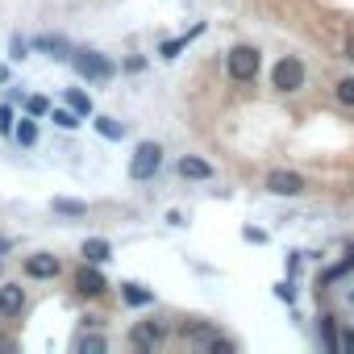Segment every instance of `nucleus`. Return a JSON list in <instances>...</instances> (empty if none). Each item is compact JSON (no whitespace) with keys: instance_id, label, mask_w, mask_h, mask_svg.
I'll use <instances>...</instances> for the list:
<instances>
[{"instance_id":"f257e3e1","label":"nucleus","mask_w":354,"mask_h":354,"mask_svg":"<svg viewBox=\"0 0 354 354\" xmlns=\"http://www.w3.org/2000/svg\"><path fill=\"white\" fill-rule=\"evenodd\" d=\"M75 71L84 75V80H96V84H109L113 75H117V67H113V59H104V55H96V50H75Z\"/></svg>"},{"instance_id":"f03ea898","label":"nucleus","mask_w":354,"mask_h":354,"mask_svg":"<svg viewBox=\"0 0 354 354\" xmlns=\"http://www.w3.org/2000/svg\"><path fill=\"white\" fill-rule=\"evenodd\" d=\"M271 88L279 92H300L304 88V63L296 55H283L275 67H271Z\"/></svg>"},{"instance_id":"7ed1b4c3","label":"nucleus","mask_w":354,"mask_h":354,"mask_svg":"<svg viewBox=\"0 0 354 354\" xmlns=\"http://www.w3.org/2000/svg\"><path fill=\"white\" fill-rule=\"evenodd\" d=\"M158 167H162V146L158 142H142L133 150V158H129V175H133V180H150Z\"/></svg>"},{"instance_id":"20e7f679","label":"nucleus","mask_w":354,"mask_h":354,"mask_svg":"<svg viewBox=\"0 0 354 354\" xmlns=\"http://www.w3.org/2000/svg\"><path fill=\"white\" fill-rule=\"evenodd\" d=\"M225 67H230V75H234V80L250 84V80L259 75V50H254V46H234V50H230V59H225Z\"/></svg>"},{"instance_id":"39448f33","label":"nucleus","mask_w":354,"mask_h":354,"mask_svg":"<svg viewBox=\"0 0 354 354\" xmlns=\"http://www.w3.org/2000/svg\"><path fill=\"white\" fill-rule=\"evenodd\" d=\"M267 192H275V196H300L304 180H300L296 171H271L267 175Z\"/></svg>"},{"instance_id":"423d86ee","label":"nucleus","mask_w":354,"mask_h":354,"mask_svg":"<svg viewBox=\"0 0 354 354\" xmlns=\"http://www.w3.org/2000/svg\"><path fill=\"white\" fill-rule=\"evenodd\" d=\"M129 342H133L138 350H154V346L162 342V325H154V321H142V325H133V329H129Z\"/></svg>"},{"instance_id":"0eeeda50","label":"nucleus","mask_w":354,"mask_h":354,"mask_svg":"<svg viewBox=\"0 0 354 354\" xmlns=\"http://www.w3.org/2000/svg\"><path fill=\"white\" fill-rule=\"evenodd\" d=\"M26 275L50 279V275H59V259H55V254H30V259H26Z\"/></svg>"},{"instance_id":"6e6552de","label":"nucleus","mask_w":354,"mask_h":354,"mask_svg":"<svg viewBox=\"0 0 354 354\" xmlns=\"http://www.w3.org/2000/svg\"><path fill=\"white\" fill-rule=\"evenodd\" d=\"M180 175H184V180H213V162H205L196 154H184L180 158Z\"/></svg>"},{"instance_id":"1a4fd4ad","label":"nucleus","mask_w":354,"mask_h":354,"mask_svg":"<svg viewBox=\"0 0 354 354\" xmlns=\"http://www.w3.org/2000/svg\"><path fill=\"white\" fill-rule=\"evenodd\" d=\"M21 308H26V292L5 283V288H0V317H17Z\"/></svg>"},{"instance_id":"9d476101","label":"nucleus","mask_w":354,"mask_h":354,"mask_svg":"<svg viewBox=\"0 0 354 354\" xmlns=\"http://www.w3.org/2000/svg\"><path fill=\"white\" fill-rule=\"evenodd\" d=\"M75 288H80L84 296H100V292H104V275L92 271V267H84V271L75 275Z\"/></svg>"},{"instance_id":"9b49d317","label":"nucleus","mask_w":354,"mask_h":354,"mask_svg":"<svg viewBox=\"0 0 354 354\" xmlns=\"http://www.w3.org/2000/svg\"><path fill=\"white\" fill-rule=\"evenodd\" d=\"M109 254H113V250H109L104 238H88V242H84V259H88V263H104Z\"/></svg>"},{"instance_id":"f8f14e48","label":"nucleus","mask_w":354,"mask_h":354,"mask_svg":"<svg viewBox=\"0 0 354 354\" xmlns=\"http://www.w3.org/2000/svg\"><path fill=\"white\" fill-rule=\"evenodd\" d=\"M121 296H125V304H138V308L154 300V296H150V292H146L142 283H125V288H121Z\"/></svg>"},{"instance_id":"ddd939ff","label":"nucleus","mask_w":354,"mask_h":354,"mask_svg":"<svg viewBox=\"0 0 354 354\" xmlns=\"http://www.w3.org/2000/svg\"><path fill=\"white\" fill-rule=\"evenodd\" d=\"M67 104H71L80 117H88V113H92V96H88V92H80V88H71V92H67Z\"/></svg>"},{"instance_id":"4468645a","label":"nucleus","mask_w":354,"mask_h":354,"mask_svg":"<svg viewBox=\"0 0 354 354\" xmlns=\"http://www.w3.org/2000/svg\"><path fill=\"white\" fill-rule=\"evenodd\" d=\"M196 34H201V26H196V30H192L188 38H175V42H162V46H158V55H162V59H175V55H180V50H184V46H188V42H192Z\"/></svg>"},{"instance_id":"2eb2a0df","label":"nucleus","mask_w":354,"mask_h":354,"mask_svg":"<svg viewBox=\"0 0 354 354\" xmlns=\"http://www.w3.org/2000/svg\"><path fill=\"white\" fill-rule=\"evenodd\" d=\"M50 121H55L59 129H75V125H80V113H75V109H55Z\"/></svg>"},{"instance_id":"dca6fc26","label":"nucleus","mask_w":354,"mask_h":354,"mask_svg":"<svg viewBox=\"0 0 354 354\" xmlns=\"http://www.w3.org/2000/svg\"><path fill=\"white\" fill-rule=\"evenodd\" d=\"M96 129H100L104 138H113V142H117V138H125V125H121V121H113V117H100V121H96Z\"/></svg>"},{"instance_id":"f3484780","label":"nucleus","mask_w":354,"mask_h":354,"mask_svg":"<svg viewBox=\"0 0 354 354\" xmlns=\"http://www.w3.org/2000/svg\"><path fill=\"white\" fill-rule=\"evenodd\" d=\"M55 213H63V217H84L88 205H80V201H55Z\"/></svg>"},{"instance_id":"a211bd4d","label":"nucleus","mask_w":354,"mask_h":354,"mask_svg":"<svg viewBox=\"0 0 354 354\" xmlns=\"http://www.w3.org/2000/svg\"><path fill=\"white\" fill-rule=\"evenodd\" d=\"M13 133H17V142H21V146H34V142H38V129H34V121H21Z\"/></svg>"},{"instance_id":"6ab92c4d","label":"nucleus","mask_w":354,"mask_h":354,"mask_svg":"<svg viewBox=\"0 0 354 354\" xmlns=\"http://www.w3.org/2000/svg\"><path fill=\"white\" fill-rule=\"evenodd\" d=\"M184 333H188V337H192V342H205V346H209V342H213V337H217V333H213V325H188V329H184Z\"/></svg>"},{"instance_id":"aec40b11","label":"nucleus","mask_w":354,"mask_h":354,"mask_svg":"<svg viewBox=\"0 0 354 354\" xmlns=\"http://www.w3.org/2000/svg\"><path fill=\"white\" fill-rule=\"evenodd\" d=\"M333 92H337V100H342V104H350V109H354V75H350V80H337V88H333Z\"/></svg>"},{"instance_id":"412c9836","label":"nucleus","mask_w":354,"mask_h":354,"mask_svg":"<svg viewBox=\"0 0 354 354\" xmlns=\"http://www.w3.org/2000/svg\"><path fill=\"white\" fill-rule=\"evenodd\" d=\"M38 46H42V50H55V59H67V42H63V38H42Z\"/></svg>"},{"instance_id":"4be33fe9","label":"nucleus","mask_w":354,"mask_h":354,"mask_svg":"<svg viewBox=\"0 0 354 354\" xmlns=\"http://www.w3.org/2000/svg\"><path fill=\"white\" fill-rule=\"evenodd\" d=\"M104 346H109L104 337H80V346H75V350H80V354H88V350H92V354H100Z\"/></svg>"},{"instance_id":"5701e85b","label":"nucleus","mask_w":354,"mask_h":354,"mask_svg":"<svg viewBox=\"0 0 354 354\" xmlns=\"http://www.w3.org/2000/svg\"><path fill=\"white\" fill-rule=\"evenodd\" d=\"M26 109H30V117H42V113H50L46 96H30V100H26Z\"/></svg>"},{"instance_id":"b1692460","label":"nucleus","mask_w":354,"mask_h":354,"mask_svg":"<svg viewBox=\"0 0 354 354\" xmlns=\"http://www.w3.org/2000/svg\"><path fill=\"white\" fill-rule=\"evenodd\" d=\"M205 350H213V354H234V342H225V337H213Z\"/></svg>"},{"instance_id":"393cba45","label":"nucleus","mask_w":354,"mask_h":354,"mask_svg":"<svg viewBox=\"0 0 354 354\" xmlns=\"http://www.w3.org/2000/svg\"><path fill=\"white\" fill-rule=\"evenodd\" d=\"M0 133H13V109H0Z\"/></svg>"},{"instance_id":"a878e982","label":"nucleus","mask_w":354,"mask_h":354,"mask_svg":"<svg viewBox=\"0 0 354 354\" xmlns=\"http://www.w3.org/2000/svg\"><path fill=\"white\" fill-rule=\"evenodd\" d=\"M342 346H346V350H354V333H346V337H342Z\"/></svg>"},{"instance_id":"bb28decb","label":"nucleus","mask_w":354,"mask_h":354,"mask_svg":"<svg viewBox=\"0 0 354 354\" xmlns=\"http://www.w3.org/2000/svg\"><path fill=\"white\" fill-rule=\"evenodd\" d=\"M0 84H9V67L5 63H0Z\"/></svg>"},{"instance_id":"cd10ccee","label":"nucleus","mask_w":354,"mask_h":354,"mask_svg":"<svg viewBox=\"0 0 354 354\" xmlns=\"http://www.w3.org/2000/svg\"><path fill=\"white\" fill-rule=\"evenodd\" d=\"M346 59H354V38H350V46H346Z\"/></svg>"},{"instance_id":"c85d7f7f","label":"nucleus","mask_w":354,"mask_h":354,"mask_svg":"<svg viewBox=\"0 0 354 354\" xmlns=\"http://www.w3.org/2000/svg\"><path fill=\"white\" fill-rule=\"evenodd\" d=\"M350 263H354V250H350Z\"/></svg>"}]
</instances>
